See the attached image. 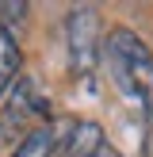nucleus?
<instances>
[{"label":"nucleus","instance_id":"f257e3e1","mask_svg":"<svg viewBox=\"0 0 153 157\" xmlns=\"http://www.w3.org/2000/svg\"><path fill=\"white\" fill-rule=\"evenodd\" d=\"M107 73L111 81L138 104H149L153 96V50L145 46L142 35L130 27H111L107 31Z\"/></svg>","mask_w":153,"mask_h":157},{"label":"nucleus","instance_id":"f03ea898","mask_svg":"<svg viewBox=\"0 0 153 157\" xmlns=\"http://www.w3.org/2000/svg\"><path fill=\"white\" fill-rule=\"evenodd\" d=\"M65 46H69L73 73L88 81L96 73V58H99V12L96 8H73L65 15Z\"/></svg>","mask_w":153,"mask_h":157},{"label":"nucleus","instance_id":"7ed1b4c3","mask_svg":"<svg viewBox=\"0 0 153 157\" xmlns=\"http://www.w3.org/2000/svg\"><path fill=\"white\" fill-rule=\"evenodd\" d=\"M19 69H23V50L19 38L12 35L8 27H0V100L19 84Z\"/></svg>","mask_w":153,"mask_h":157},{"label":"nucleus","instance_id":"20e7f679","mask_svg":"<svg viewBox=\"0 0 153 157\" xmlns=\"http://www.w3.org/2000/svg\"><path fill=\"white\" fill-rule=\"evenodd\" d=\"M99 146H103V130H99V123L80 119V123H73V134H69L61 157H92Z\"/></svg>","mask_w":153,"mask_h":157},{"label":"nucleus","instance_id":"39448f33","mask_svg":"<svg viewBox=\"0 0 153 157\" xmlns=\"http://www.w3.org/2000/svg\"><path fill=\"white\" fill-rule=\"evenodd\" d=\"M54 142H58V138H54V127H38V130H31V134L15 146L12 157H54Z\"/></svg>","mask_w":153,"mask_h":157},{"label":"nucleus","instance_id":"423d86ee","mask_svg":"<svg viewBox=\"0 0 153 157\" xmlns=\"http://www.w3.org/2000/svg\"><path fill=\"white\" fill-rule=\"evenodd\" d=\"M27 12H31V8L23 4V0H15V4H12V0H0V27H8L15 35V23L27 19Z\"/></svg>","mask_w":153,"mask_h":157},{"label":"nucleus","instance_id":"0eeeda50","mask_svg":"<svg viewBox=\"0 0 153 157\" xmlns=\"http://www.w3.org/2000/svg\"><path fill=\"white\" fill-rule=\"evenodd\" d=\"M92 157H119V153H115V150H111V146H107V142H103V146H99V150H96V153H92Z\"/></svg>","mask_w":153,"mask_h":157},{"label":"nucleus","instance_id":"6e6552de","mask_svg":"<svg viewBox=\"0 0 153 157\" xmlns=\"http://www.w3.org/2000/svg\"><path fill=\"white\" fill-rule=\"evenodd\" d=\"M145 107H149V142H153V96H149V104H145Z\"/></svg>","mask_w":153,"mask_h":157}]
</instances>
